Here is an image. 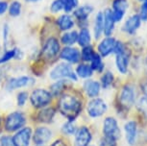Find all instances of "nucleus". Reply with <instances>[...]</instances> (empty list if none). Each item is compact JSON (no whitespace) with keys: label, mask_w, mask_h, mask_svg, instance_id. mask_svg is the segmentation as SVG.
<instances>
[{"label":"nucleus","mask_w":147,"mask_h":146,"mask_svg":"<svg viewBox=\"0 0 147 146\" xmlns=\"http://www.w3.org/2000/svg\"><path fill=\"white\" fill-rule=\"evenodd\" d=\"M19 50L18 48H13V49H11L9 51H6L3 56L0 57V64H3V63H6L8 61L12 60L13 58H16L18 56Z\"/></svg>","instance_id":"nucleus-31"},{"label":"nucleus","mask_w":147,"mask_h":146,"mask_svg":"<svg viewBox=\"0 0 147 146\" xmlns=\"http://www.w3.org/2000/svg\"><path fill=\"white\" fill-rule=\"evenodd\" d=\"M135 101V94L134 90L130 87H124L120 93V104L125 108H130Z\"/></svg>","instance_id":"nucleus-15"},{"label":"nucleus","mask_w":147,"mask_h":146,"mask_svg":"<svg viewBox=\"0 0 147 146\" xmlns=\"http://www.w3.org/2000/svg\"><path fill=\"white\" fill-rule=\"evenodd\" d=\"M51 100V93L43 89H37L33 90L30 95V101H31L32 106L35 108H44L50 104Z\"/></svg>","instance_id":"nucleus-4"},{"label":"nucleus","mask_w":147,"mask_h":146,"mask_svg":"<svg viewBox=\"0 0 147 146\" xmlns=\"http://www.w3.org/2000/svg\"><path fill=\"white\" fill-rule=\"evenodd\" d=\"M54 115H55V111L52 108L42 109L40 112H38V121H40V122L49 123L53 120Z\"/></svg>","instance_id":"nucleus-23"},{"label":"nucleus","mask_w":147,"mask_h":146,"mask_svg":"<svg viewBox=\"0 0 147 146\" xmlns=\"http://www.w3.org/2000/svg\"><path fill=\"white\" fill-rule=\"evenodd\" d=\"M50 146H66V144L63 142V140L57 139V140H55L54 142H52L50 144Z\"/></svg>","instance_id":"nucleus-43"},{"label":"nucleus","mask_w":147,"mask_h":146,"mask_svg":"<svg viewBox=\"0 0 147 146\" xmlns=\"http://www.w3.org/2000/svg\"><path fill=\"white\" fill-rule=\"evenodd\" d=\"M63 86H65V80H59L55 84L51 86V95L58 96L61 94V92H63Z\"/></svg>","instance_id":"nucleus-30"},{"label":"nucleus","mask_w":147,"mask_h":146,"mask_svg":"<svg viewBox=\"0 0 147 146\" xmlns=\"http://www.w3.org/2000/svg\"><path fill=\"white\" fill-rule=\"evenodd\" d=\"M8 2L6 1H0V15H3L6 13V11L8 10Z\"/></svg>","instance_id":"nucleus-42"},{"label":"nucleus","mask_w":147,"mask_h":146,"mask_svg":"<svg viewBox=\"0 0 147 146\" xmlns=\"http://www.w3.org/2000/svg\"><path fill=\"white\" fill-rule=\"evenodd\" d=\"M26 123V117L23 112H13L6 117L5 129L8 132H15L20 130Z\"/></svg>","instance_id":"nucleus-3"},{"label":"nucleus","mask_w":147,"mask_h":146,"mask_svg":"<svg viewBox=\"0 0 147 146\" xmlns=\"http://www.w3.org/2000/svg\"><path fill=\"white\" fill-rule=\"evenodd\" d=\"M91 140L90 131L87 127L83 126L76 132L74 146H88Z\"/></svg>","instance_id":"nucleus-13"},{"label":"nucleus","mask_w":147,"mask_h":146,"mask_svg":"<svg viewBox=\"0 0 147 146\" xmlns=\"http://www.w3.org/2000/svg\"><path fill=\"white\" fill-rule=\"evenodd\" d=\"M90 62H91L90 67L92 68V70L99 71V72H101V71L103 70L104 65H103V62H102L101 57L99 56L98 54L95 53V55H94V57H93V59L91 60Z\"/></svg>","instance_id":"nucleus-28"},{"label":"nucleus","mask_w":147,"mask_h":146,"mask_svg":"<svg viewBox=\"0 0 147 146\" xmlns=\"http://www.w3.org/2000/svg\"><path fill=\"white\" fill-rule=\"evenodd\" d=\"M21 13V4L18 1H13L9 7V13L11 16H18Z\"/></svg>","instance_id":"nucleus-32"},{"label":"nucleus","mask_w":147,"mask_h":146,"mask_svg":"<svg viewBox=\"0 0 147 146\" xmlns=\"http://www.w3.org/2000/svg\"><path fill=\"white\" fill-rule=\"evenodd\" d=\"M113 74L111 72H106L102 77L101 81H102V86L105 89H107V87H109L111 85H112L113 83Z\"/></svg>","instance_id":"nucleus-35"},{"label":"nucleus","mask_w":147,"mask_h":146,"mask_svg":"<svg viewBox=\"0 0 147 146\" xmlns=\"http://www.w3.org/2000/svg\"><path fill=\"white\" fill-rule=\"evenodd\" d=\"M140 1H142V0H140Z\"/></svg>","instance_id":"nucleus-47"},{"label":"nucleus","mask_w":147,"mask_h":146,"mask_svg":"<svg viewBox=\"0 0 147 146\" xmlns=\"http://www.w3.org/2000/svg\"><path fill=\"white\" fill-rule=\"evenodd\" d=\"M63 11L65 13H70L72 10H74L75 8L78 6L79 1L78 0H63Z\"/></svg>","instance_id":"nucleus-33"},{"label":"nucleus","mask_w":147,"mask_h":146,"mask_svg":"<svg viewBox=\"0 0 147 146\" xmlns=\"http://www.w3.org/2000/svg\"><path fill=\"white\" fill-rule=\"evenodd\" d=\"M140 18L143 20H147V0H144V3L140 9Z\"/></svg>","instance_id":"nucleus-40"},{"label":"nucleus","mask_w":147,"mask_h":146,"mask_svg":"<svg viewBox=\"0 0 147 146\" xmlns=\"http://www.w3.org/2000/svg\"><path fill=\"white\" fill-rule=\"evenodd\" d=\"M138 106H140V109L141 110V111H142L144 114L147 115V98L146 97L140 99Z\"/></svg>","instance_id":"nucleus-41"},{"label":"nucleus","mask_w":147,"mask_h":146,"mask_svg":"<svg viewBox=\"0 0 147 146\" xmlns=\"http://www.w3.org/2000/svg\"><path fill=\"white\" fill-rule=\"evenodd\" d=\"M52 80L69 79L72 81H77L76 73L72 69L71 65L68 64H60L56 65L49 74Z\"/></svg>","instance_id":"nucleus-2"},{"label":"nucleus","mask_w":147,"mask_h":146,"mask_svg":"<svg viewBox=\"0 0 147 146\" xmlns=\"http://www.w3.org/2000/svg\"><path fill=\"white\" fill-rule=\"evenodd\" d=\"M125 133H126V139L129 144L133 145L136 142L137 139V123L134 121H130V122L125 124Z\"/></svg>","instance_id":"nucleus-19"},{"label":"nucleus","mask_w":147,"mask_h":146,"mask_svg":"<svg viewBox=\"0 0 147 146\" xmlns=\"http://www.w3.org/2000/svg\"><path fill=\"white\" fill-rule=\"evenodd\" d=\"M140 19L141 18L140 15H132L131 17H129L126 20V22L123 26V30L128 34H134L140 25Z\"/></svg>","instance_id":"nucleus-17"},{"label":"nucleus","mask_w":147,"mask_h":146,"mask_svg":"<svg viewBox=\"0 0 147 146\" xmlns=\"http://www.w3.org/2000/svg\"><path fill=\"white\" fill-rule=\"evenodd\" d=\"M94 55H95V52L93 51L92 47L88 45V46H85L84 49L82 50L81 58L84 61H86V62H90V61L93 59Z\"/></svg>","instance_id":"nucleus-29"},{"label":"nucleus","mask_w":147,"mask_h":146,"mask_svg":"<svg viewBox=\"0 0 147 146\" xmlns=\"http://www.w3.org/2000/svg\"><path fill=\"white\" fill-rule=\"evenodd\" d=\"M60 57L61 59L66 61L70 64H76L81 59V54H80L78 49L67 46V47H65L61 51Z\"/></svg>","instance_id":"nucleus-11"},{"label":"nucleus","mask_w":147,"mask_h":146,"mask_svg":"<svg viewBox=\"0 0 147 146\" xmlns=\"http://www.w3.org/2000/svg\"><path fill=\"white\" fill-rule=\"evenodd\" d=\"M104 29V15L103 13L99 12L95 17V24H94V37L95 38H100Z\"/></svg>","instance_id":"nucleus-22"},{"label":"nucleus","mask_w":147,"mask_h":146,"mask_svg":"<svg viewBox=\"0 0 147 146\" xmlns=\"http://www.w3.org/2000/svg\"><path fill=\"white\" fill-rule=\"evenodd\" d=\"M27 99H28V93L25 92H21L18 94V97H16V101H18V105L19 107H23L25 105Z\"/></svg>","instance_id":"nucleus-37"},{"label":"nucleus","mask_w":147,"mask_h":146,"mask_svg":"<svg viewBox=\"0 0 147 146\" xmlns=\"http://www.w3.org/2000/svg\"><path fill=\"white\" fill-rule=\"evenodd\" d=\"M144 92H145V94H146V98H147V85L145 86V89H144Z\"/></svg>","instance_id":"nucleus-45"},{"label":"nucleus","mask_w":147,"mask_h":146,"mask_svg":"<svg viewBox=\"0 0 147 146\" xmlns=\"http://www.w3.org/2000/svg\"><path fill=\"white\" fill-rule=\"evenodd\" d=\"M60 52V43L56 38H49L44 44L42 51H41V57L45 60L54 59Z\"/></svg>","instance_id":"nucleus-5"},{"label":"nucleus","mask_w":147,"mask_h":146,"mask_svg":"<svg viewBox=\"0 0 147 146\" xmlns=\"http://www.w3.org/2000/svg\"><path fill=\"white\" fill-rule=\"evenodd\" d=\"M27 2H38V1H40V0H25Z\"/></svg>","instance_id":"nucleus-44"},{"label":"nucleus","mask_w":147,"mask_h":146,"mask_svg":"<svg viewBox=\"0 0 147 146\" xmlns=\"http://www.w3.org/2000/svg\"><path fill=\"white\" fill-rule=\"evenodd\" d=\"M52 131L46 127H38L33 134V141L38 146L45 144L51 139Z\"/></svg>","instance_id":"nucleus-9"},{"label":"nucleus","mask_w":147,"mask_h":146,"mask_svg":"<svg viewBox=\"0 0 147 146\" xmlns=\"http://www.w3.org/2000/svg\"><path fill=\"white\" fill-rule=\"evenodd\" d=\"M100 146H116L115 139H111V137H105L104 139H101L100 141Z\"/></svg>","instance_id":"nucleus-39"},{"label":"nucleus","mask_w":147,"mask_h":146,"mask_svg":"<svg viewBox=\"0 0 147 146\" xmlns=\"http://www.w3.org/2000/svg\"><path fill=\"white\" fill-rule=\"evenodd\" d=\"M116 67L117 69L120 71L122 74H125L127 72V68H128V62H129V58L128 55L125 52V49L121 52L116 53Z\"/></svg>","instance_id":"nucleus-18"},{"label":"nucleus","mask_w":147,"mask_h":146,"mask_svg":"<svg viewBox=\"0 0 147 146\" xmlns=\"http://www.w3.org/2000/svg\"><path fill=\"white\" fill-rule=\"evenodd\" d=\"M84 89L88 95V97H96L100 92V84L96 81L88 80L85 83Z\"/></svg>","instance_id":"nucleus-20"},{"label":"nucleus","mask_w":147,"mask_h":146,"mask_svg":"<svg viewBox=\"0 0 147 146\" xmlns=\"http://www.w3.org/2000/svg\"><path fill=\"white\" fill-rule=\"evenodd\" d=\"M128 8V2L127 0H115L113 3V17L115 22L120 21L123 18L125 12Z\"/></svg>","instance_id":"nucleus-10"},{"label":"nucleus","mask_w":147,"mask_h":146,"mask_svg":"<svg viewBox=\"0 0 147 146\" xmlns=\"http://www.w3.org/2000/svg\"><path fill=\"white\" fill-rule=\"evenodd\" d=\"M0 146H16L13 139L9 136H4L0 139Z\"/></svg>","instance_id":"nucleus-38"},{"label":"nucleus","mask_w":147,"mask_h":146,"mask_svg":"<svg viewBox=\"0 0 147 146\" xmlns=\"http://www.w3.org/2000/svg\"><path fill=\"white\" fill-rule=\"evenodd\" d=\"M78 40V33L76 31H71V32H66L65 33L62 38H61V41L65 45L70 46L76 42Z\"/></svg>","instance_id":"nucleus-25"},{"label":"nucleus","mask_w":147,"mask_h":146,"mask_svg":"<svg viewBox=\"0 0 147 146\" xmlns=\"http://www.w3.org/2000/svg\"><path fill=\"white\" fill-rule=\"evenodd\" d=\"M104 15V29L103 32L104 34L107 36V37H110L112 35V33L113 31V28H115V19L113 17V13L111 10H106L105 13H103Z\"/></svg>","instance_id":"nucleus-16"},{"label":"nucleus","mask_w":147,"mask_h":146,"mask_svg":"<svg viewBox=\"0 0 147 146\" xmlns=\"http://www.w3.org/2000/svg\"><path fill=\"white\" fill-rule=\"evenodd\" d=\"M87 110H88V114L91 117H98L106 112L107 105L102 99L95 98L93 100H91L90 102H88Z\"/></svg>","instance_id":"nucleus-7"},{"label":"nucleus","mask_w":147,"mask_h":146,"mask_svg":"<svg viewBox=\"0 0 147 146\" xmlns=\"http://www.w3.org/2000/svg\"><path fill=\"white\" fill-rule=\"evenodd\" d=\"M78 43L80 46H88L90 42V34L87 28H83L78 34Z\"/></svg>","instance_id":"nucleus-26"},{"label":"nucleus","mask_w":147,"mask_h":146,"mask_svg":"<svg viewBox=\"0 0 147 146\" xmlns=\"http://www.w3.org/2000/svg\"><path fill=\"white\" fill-rule=\"evenodd\" d=\"M58 109L63 116L67 118L68 121H72L78 116L81 112L82 104L75 96L65 94L60 98Z\"/></svg>","instance_id":"nucleus-1"},{"label":"nucleus","mask_w":147,"mask_h":146,"mask_svg":"<svg viewBox=\"0 0 147 146\" xmlns=\"http://www.w3.org/2000/svg\"><path fill=\"white\" fill-rule=\"evenodd\" d=\"M116 42H117V41L113 38L107 37L106 38H104L98 45L99 54H100L102 57H106L108 55H110L111 53H113V52H115Z\"/></svg>","instance_id":"nucleus-12"},{"label":"nucleus","mask_w":147,"mask_h":146,"mask_svg":"<svg viewBox=\"0 0 147 146\" xmlns=\"http://www.w3.org/2000/svg\"><path fill=\"white\" fill-rule=\"evenodd\" d=\"M0 53H1V46H0Z\"/></svg>","instance_id":"nucleus-46"},{"label":"nucleus","mask_w":147,"mask_h":146,"mask_svg":"<svg viewBox=\"0 0 147 146\" xmlns=\"http://www.w3.org/2000/svg\"><path fill=\"white\" fill-rule=\"evenodd\" d=\"M103 133L105 137H111L113 139H117L120 137V130L118 128L117 122L113 117H107L104 121Z\"/></svg>","instance_id":"nucleus-6"},{"label":"nucleus","mask_w":147,"mask_h":146,"mask_svg":"<svg viewBox=\"0 0 147 146\" xmlns=\"http://www.w3.org/2000/svg\"><path fill=\"white\" fill-rule=\"evenodd\" d=\"M33 83V80L28 76H20L18 78H12L8 81L6 87L8 90H15L19 87H23L29 86Z\"/></svg>","instance_id":"nucleus-14"},{"label":"nucleus","mask_w":147,"mask_h":146,"mask_svg":"<svg viewBox=\"0 0 147 146\" xmlns=\"http://www.w3.org/2000/svg\"><path fill=\"white\" fill-rule=\"evenodd\" d=\"M63 7H65V5H63V0H54L51 4L50 10H51V12L54 13H59L60 11L63 10Z\"/></svg>","instance_id":"nucleus-36"},{"label":"nucleus","mask_w":147,"mask_h":146,"mask_svg":"<svg viewBox=\"0 0 147 146\" xmlns=\"http://www.w3.org/2000/svg\"><path fill=\"white\" fill-rule=\"evenodd\" d=\"M93 8L90 6V5H85V6H82L78 8L75 12H74V15H75L76 18H78L79 20H86L88 15L92 13Z\"/></svg>","instance_id":"nucleus-24"},{"label":"nucleus","mask_w":147,"mask_h":146,"mask_svg":"<svg viewBox=\"0 0 147 146\" xmlns=\"http://www.w3.org/2000/svg\"><path fill=\"white\" fill-rule=\"evenodd\" d=\"M32 136V129L30 127H24L16 132L13 137V141L16 146H29Z\"/></svg>","instance_id":"nucleus-8"},{"label":"nucleus","mask_w":147,"mask_h":146,"mask_svg":"<svg viewBox=\"0 0 147 146\" xmlns=\"http://www.w3.org/2000/svg\"><path fill=\"white\" fill-rule=\"evenodd\" d=\"M76 74L81 78H90L92 76L93 70L88 65H80L76 68Z\"/></svg>","instance_id":"nucleus-27"},{"label":"nucleus","mask_w":147,"mask_h":146,"mask_svg":"<svg viewBox=\"0 0 147 146\" xmlns=\"http://www.w3.org/2000/svg\"><path fill=\"white\" fill-rule=\"evenodd\" d=\"M57 25L62 31H68L74 26V20L70 15H63L57 19Z\"/></svg>","instance_id":"nucleus-21"},{"label":"nucleus","mask_w":147,"mask_h":146,"mask_svg":"<svg viewBox=\"0 0 147 146\" xmlns=\"http://www.w3.org/2000/svg\"><path fill=\"white\" fill-rule=\"evenodd\" d=\"M63 132L65 134L68 135V136H71V135L76 133V127H75V125L72 123V121H68V122L63 124Z\"/></svg>","instance_id":"nucleus-34"}]
</instances>
